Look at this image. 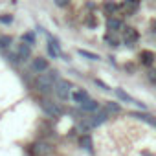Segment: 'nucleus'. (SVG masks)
Returning <instances> with one entry per match:
<instances>
[{
    "label": "nucleus",
    "instance_id": "nucleus-1",
    "mask_svg": "<svg viewBox=\"0 0 156 156\" xmlns=\"http://www.w3.org/2000/svg\"><path fill=\"white\" fill-rule=\"evenodd\" d=\"M57 77H59V75H57V72H55V70H51V72H48V73L39 75V79H37V87H39V90L48 92V90L55 88V83L59 81Z\"/></svg>",
    "mask_w": 156,
    "mask_h": 156
},
{
    "label": "nucleus",
    "instance_id": "nucleus-2",
    "mask_svg": "<svg viewBox=\"0 0 156 156\" xmlns=\"http://www.w3.org/2000/svg\"><path fill=\"white\" fill-rule=\"evenodd\" d=\"M70 88H72V85L68 83V81H57L55 83V94L61 98V99H68L70 98Z\"/></svg>",
    "mask_w": 156,
    "mask_h": 156
},
{
    "label": "nucleus",
    "instance_id": "nucleus-3",
    "mask_svg": "<svg viewBox=\"0 0 156 156\" xmlns=\"http://www.w3.org/2000/svg\"><path fill=\"white\" fill-rule=\"evenodd\" d=\"M123 37H125V42H127V44H134V42L140 39V33H138L134 28H125Z\"/></svg>",
    "mask_w": 156,
    "mask_h": 156
},
{
    "label": "nucleus",
    "instance_id": "nucleus-4",
    "mask_svg": "<svg viewBox=\"0 0 156 156\" xmlns=\"http://www.w3.org/2000/svg\"><path fill=\"white\" fill-rule=\"evenodd\" d=\"M42 108H44L50 116H61V108H59L57 105H53L51 101H48V99L42 101Z\"/></svg>",
    "mask_w": 156,
    "mask_h": 156
},
{
    "label": "nucleus",
    "instance_id": "nucleus-5",
    "mask_svg": "<svg viewBox=\"0 0 156 156\" xmlns=\"http://www.w3.org/2000/svg\"><path fill=\"white\" fill-rule=\"evenodd\" d=\"M31 68H33V72H39V73H41V72H46V70H48V62H46V59H41V57H39V59L33 61Z\"/></svg>",
    "mask_w": 156,
    "mask_h": 156
},
{
    "label": "nucleus",
    "instance_id": "nucleus-6",
    "mask_svg": "<svg viewBox=\"0 0 156 156\" xmlns=\"http://www.w3.org/2000/svg\"><path fill=\"white\" fill-rule=\"evenodd\" d=\"M107 118H108V112H107V110L99 112L98 116H94L92 119H88V121H90V127H98V125H101V123H103V121H105Z\"/></svg>",
    "mask_w": 156,
    "mask_h": 156
},
{
    "label": "nucleus",
    "instance_id": "nucleus-7",
    "mask_svg": "<svg viewBox=\"0 0 156 156\" xmlns=\"http://www.w3.org/2000/svg\"><path fill=\"white\" fill-rule=\"evenodd\" d=\"M72 98H73V101H75V103H79V105H81V103H85V101L88 99V94H87L85 90H77V92H73V94H72Z\"/></svg>",
    "mask_w": 156,
    "mask_h": 156
},
{
    "label": "nucleus",
    "instance_id": "nucleus-8",
    "mask_svg": "<svg viewBox=\"0 0 156 156\" xmlns=\"http://www.w3.org/2000/svg\"><path fill=\"white\" fill-rule=\"evenodd\" d=\"M98 107H99V105H98L94 99H90V98H88L85 103H81V108L87 110V112H94V110H98Z\"/></svg>",
    "mask_w": 156,
    "mask_h": 156
},
{
    "label": "nucleus",
    "instance_id": "nucleus-9",
    "mask_svg": "<svg viewBox=\"0 0 156 156\" xmlns=\"http://www.w3.org/2000/svg\"><path fill=\"white\" fill-rule=\"evenodd\" d=\"M17 53H19V57H20V59H28V57L31 55V48H30V44H20Z\"/></svg>",
    "mask_w": 156,
    "mask_h": 156
},
{
    "label": "nucleus",
    "instance_id": "nucleus-10",
    "mask_svg": "<svg viewBox=\"0 0 156 156\" xmlns=\"http://www.w3.org/2000/svg\"><path fill=\"white\" fill-rule=\"evenodd\" d=\"M116 94H118V98H119V99H123V101H130V103H136L138 107H141V108H143V105H141L140 101H134V99H132V98H130L127 92H123L121 88H118V90H116Z\"/></svg>",
    "mask_w": 156,
    "mask_h": 156
},
{
    "label": "nucleus",
    "instance_id": "nucleus-11",
    "mask_svg": "<svg viewBox=\"0 0 156 156\" xmlns=\"http://www.w3.org/2000/svg\"><path fill=\"white\" fill-rule=\"evenodd\" d=\"M140 57H141V62H143V64H152V62H154V53H152V51H147V50H145V51L140 53Z\"/></svg>",
    "mask_w": 156,
    "mask_h": 156
},
{
    "label": "nucleus",
    "instance_id": "nucleus-12",
    "mask_svg": "<svg viewBox=\"0 0 156 156\" xmlns=\"http://www.w3.org/2000/svg\"><path fill=\"white\" fill-rule=\"evenodd\" d=\"M107 28H108L110 31H118V30L121 28V20H119V19H108V20H107Z\"/></svg>",
    "mask_w": 156,
    "mask_h": 156
},
{
    "label": "nucleus",
    "instance_id": "nucleus-13",
    "mask_svg": "<svg viewBox=\"0 0 156 156\" xmlns=\"http://www.w3.org/2000/svg\"><path fill=\"white\" fill-rule=\"evenodd\" d=\"M48 51H50V55H53V57H59L61 55V50H59V44H55L53 41L48 44Z\"/></svg>",
    "mask_w": 156,
    "mask_h": 156
},
{
    "label": "nucleus",
    "instance_id": "nucleus-14",
    "mask_svg": "<svg viewBox=\"0 0 156 156\" xmlns=\"http://www.w3.org/2000/svg\"><path fill=\"white\" fill-rule=\"evenodd\" d=\"M105 110H107L108 114H118V112H119V105L110 101V103H107V105H105Z\"/></svg>",
    "mask_w": 156,
    "mask_h": 156
},
{
    "label": "nucleus",
    "instance_id": "nucleus-15",
    "mask_svg": "<svg viewBox=\"0 0 156 156\" xmlns=\"http://www.w3.org/2000/svg\"><path fill=\"white\" fill-rule=\"evenodd\" d=\"M132 116H134V118H141L143 121H147V123H151V125L156 127V119H154L151 114H132Z\"/></svg>",
    "mask_w": 156,
    "mask_h": 156
},
{
    "label": "nucleus",
    "instance_id": "nucleus-16",
    "mask_svg": "<svg viewBox=\"0 0 156 156\" xmlns=\"http://www.w3.org/2000/svg\"><path fill=\"white\" fill-rule=\"evenodd\" d=\"M9 44H11V37H8V35L0 37V50H6V48H9Z\"/></svg>",
    "mask_w": 156,
    "mask_h": 156
},
{
    "label": "nucleus",
    "instance_id": "nucleus-17",
    "mask_svg": "<svg viewBox=\"0 0 156 156\" xmlns=\"http://www.w3.org/2000/svg\"><path fill=\"white\" fill-rule=\"evenodd\" d=\"M79 55H83V57H87V59H90V61H98V59H99L96 53H90V51H85V50H79Z\"/></svg>",
    "mask_w": 156,
    "mask_h": 156
},
{
    "label": "nucleus",
    "instance_id": "nucleus-18",
    "mask_svg": "<svg viewBox=\"0 0 156 156\" xmlns=\"http://www.w3.org/2000/svg\"><path fill=\"white\" fill-rule=\"evenodd\" d=\"M79 143H81V147H85V149H90V147H92V140H90V136H83Z\"/></svg>",
    "mask_w": 156,
    "mask_h": 156
},
{
    "label": "nucleus",
    "instance_id": "nucleus-19",
    "mask_svg": "<svg viewBox=\"0 0 156 156\" xmlns=\"http://www.w3.org/2000/svg\"><path fill=\"white\" fill-rule=\"evenodd\" d=\"M24 41H26L28 44H33V42H35V37H33L31 33H26V35H24Z\"/></svg>",
    "mask_w": 156,
    "mask_h": 156
},
{
    "label": "nucleus",
    "instance_id": "nucleus-20",
    "mask_svg": "<svg viewBox=\"0 0 156 156\" xmlns=\"http://www.w3.org/2000/svg\"><path fill=\"white\" fill-rule=\"evenodd\" d=\"M13 19H11V15L8 17V15H2V17H0V22H4V24H9Z\"/></svg>",
    "mask_w": 156,
    "mask_h": 156
},
{
    "label": "nucleus",
    "instance_id": "nucleus-21",
    "mask_svg": "<svg viewBox=\"0 0 156 156\" xmlns=\"http://www.w3.org/2000/svg\"><path fill=\"white\" fill-rule=\"evenodd\" d=\"M68 2H70V0H55V4H57L59 8H64V6H68Z\"/></svg>",
    "mask_w": 156,
    "mask_h": 156
},
{
    "label": "nucleus",
    "instance_id": "nucleus-22",
    "mask_svg": "<svg viewBox=\"0 0 156 156\" xmlns=\"http://www.w3.org/2000/svg\"><path fill=\"white\" fill-rule=\"evenodd\" d=\"M46 147H48V145H37V152H41V154H44V152L48 151Z\"/></svg>",
    "mask_w": 156,
    "mask_h": 156
},
{
    "label": "nucleus",
    "instance_id": "nucleus-23",
    "mask_svg": "<svg viewBox=\"0 0 156 156\" xmlns=\"http://www.w3.org/2000/svg\"><path fill=\"white\" fill-rule=\"evenodd\" d=\"M149 79H151L152 83H156V72H149Z\"/></svg>",
    "mask_w": 156,
    "mask_h": 156
},
{
    "label": "nucleus",
    "instance_id": "nucleus-24",
    "mask_svg": "<svg viewBox=\"0 0 156 156\" xmlns=\"http://www.w3.org/2000/svg\"><path fill=\"white\" fill-rule=\"evenodd\" d=\"M105 8H107V9H108V11H112V9H116V6H114V4H107V6H105Z\"/></svg>",
    "mask_w": 156,
    "mask_h": 156
},
{
    "label": "nucleus",
    "instance_id": "nucleus-25",
    "mask_svg": "<svg viewBox=\"0 0 156 156\" xmlns=\"http://www.w3.org/2000/svg\"><path fill=\"white\" fill-rule=\"evenodd\" d=\"M143 156H154V154H151L149 151H143Z\"/></svg>",
    "mask_w": 156,
    "mask_h": 156
},
{
    "label": "nucleus",
    "instance_id": "nucleus-26",
    "mask_svg": "<svg viewBox=\"0 0 156 156\" xmlns=\"http://www.w3.org/2000/svg\"><path fill=\"white\" fill-rule=\"evenodd\" d=\"M129 2H130V4H138V2H140V0H129Z\"/></svg>",
    "mask_w": 156,
    "mask_h": 156
}]
</instances>
